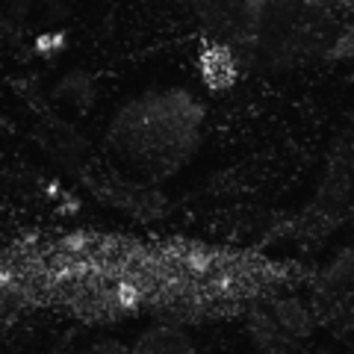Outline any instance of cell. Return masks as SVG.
<instances>
[{
    "instance_id": "obj_1",
    "label": "cell",
    "mask_w": 354,
    "mask_h": 354,
    "mask_svg": "<svg viewBox=\"0 0 354 354\" xmlns=\"http://www.w3.org/2000/svg\"><path fill=\"white\" fill-rule=\"evenodd\" d=\"M204 65H207V77H209V80H213L216 86H225V80H230V74H234V65H230L227 53H221V50L209 53Z\"/></svg>"
}]
</instances>
